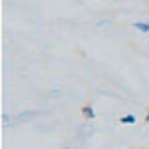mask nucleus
<instances>
[{
  "mask_svg": "<svg viewBox=\"0 0 149 149\" xmlns=\"http://www.w3.org/2000/svg\"><path fill=\"white\" fill-rule=\"evenodd\" d=\"M81 113H84V117H88V119H93V117H95V111H93L92 105H84Z\"/></svg>",
  "mask_w": 149,
  "mask_h": 149,
  "instance_id": "1",
  "label": "nucleus"
},
{
  "mask_svg": "<svg viewBox=\"0 0 149 149\" xmlns=\"http://www.w3.org/2000/svg\"><path fill=\"white\" fill-rule=\"evenodd\" d=\"M133 28L139 30V32H149V24L145 22H133Z\"/></svg>",
  "mask_w": 149,
  "mask_h": 149,
  "instance_id": "2",
  "label": "nucleus"
},
{
  "mask_svg": "<svg viewBox=\"0 0 149 149\" xmlns=\"http://www.w3.org/2000/svg\"><path fill=\"white\" fill-rule=\"evenodd\" d=\"M123 125H131V123H135V115H125V117H121L119 119Z\"/></svg>",
  "mask_w": 149,
  "mask_h": 149,
  "instance_id": "3",
  "label": "nucleus"
},
{
  "mask_svg": "<svg viewBox=\"0 0 149 149\" xmlns=\"http://www.w3.org/2000/svg\"><path fill=\"white\" fill-rule=\"evenodd\" d=\"M145 121H149V113H147V117H145Z\"/></svg>",
  "mask_w": 149,
  "mask_h": 149,
  "instance_id": "4",
  "label": "nucleus"
}]
</instances>
